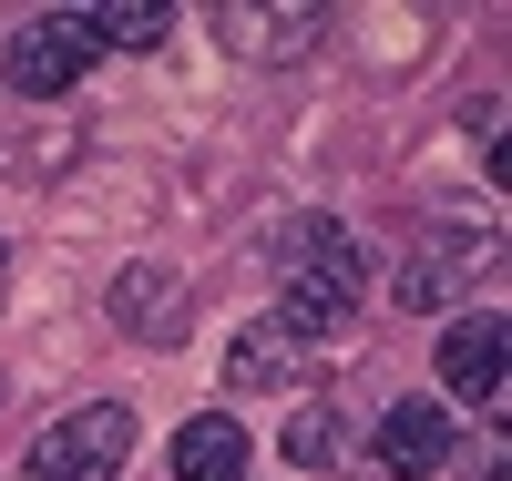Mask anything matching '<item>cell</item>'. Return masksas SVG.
<instances>
[{
	"label": "cell",
	"instance_id": "6da1fadb",
	"mask_svg": "<svg viewBox=\"0 0 512 481\" xmlns=\"http://www.w3.org/2000/svg\"><path fill=\"white\" fill-rule=\"evenodd\" d=\"M369 308V246L338 226V215H308L287 246H277V328L297 338H328V328H349Z\"/></svg>",
	"mask_w": 512,
	"mask_h": 481
},
{
	"label": "cell",
	"instance_id": "7a4b0ae2",
	"mask_svg": "<svg viewBox=\"0 0 512 481\" xmlns=\"http://www.w3.org/2000/svg\"><path fill=\"white\" fill-rule=\"evenodd\" d=\"M134 461V410L123 400H82L31 441V481H113Z\"/></svg>",
	"mask_w": 512,
	"mask_h": 481
},
{
	"label": "cell",
	"instance_id": "3957f363",
	"mask_svg": "<svg viewBox=\"0 0 512 481\" xmlns=\"http://www.w3.org/2000/svg\"><path fill=\"white\" fill-rule=\"evenodd\" d=\"M82 72H93V31H82V11H31V21H11V41H0V82L31 93V103L72 93Z\"/></svg>",
	"mask_w": 512,
	"mask_h": 481
},
{
	"label": "cell",
	"instance_id": "277c9868",
	"mask_svg": "<svg viewBox=\"0 0 512 481\" xmlns=\"http://www.w3.org/2000/svg\"><path fill=\"white\" fill-rule=\"evenodd\" d=\"M451 471V410L441 400H390L369 430V481H431Z\"/></svg>",
	"mask_w": 512,
	"mask_h": 481
},
{
	"label": "cell",
	"instance_id": "5b68a950",
	"mask_svg": "<svg viewBox=\"0 0 512 481\" xmlns=\"http://www.w3.org/2000/svg\"><path fill=\"white\" fill-rule=\"evenodd\" d=\"M482 256H492V226H420V246L390 267V287L410 297V308H441V297L472 277Z\"/></svg>",
	"mask_w": 512,
	"mask_h": 481
},
{
	"label": "cell",
	"instance_id": "8992f818",
	"mask_svg": "<svg viewBox=\"0 0 512 481\" xmlns=\"http://www.w3.org/2000/svg\"><path fill=\"white\" fill-rule=\"evenodd\" d=\"M216 41L246 52V62H297V52L318 41V11H308V0H226V11H216Z\"/></svg>",
	"mask_w": 512,
	"mask_h": 481
},
{
	"label": "cell",
	"instance_id": "52a82bcc",
	"mask_svg": "<svg viewBox=\"0 0 512 481\" xmlns=\"http://www.w3.org/2000/svg\"><path fill=\"white\" fill-rule=\"evenodd\" d=\"M502 359H512V328L482 308V318H461V328H441V389H461V400H502Z\"/></svg>",
	"mask_w": 512,
	"mask_h": 481
},
{
	"label": "cell",
	"instance_id": "ba28073f",
	"mask_svg": "<svg viewBox=\"0 0 512 481\" xmlns=\"http://www.w3.org/2000/svg\"><path fill=\"white\" fill-rule=\"evenodd\" d=\"M308 379V338L277 328V318H246L226 338V389H297Z\"/></svg>",
	"mask_w": 512,
	"mask_h": 481
},
{
	"label": "cell",
	"instance_id": "9c48e42d",
	"mask_svg": "<svg viewBox=\"0 0 512 481\" xmlns=\"http://www.w3.org/2000/svg\"><path fill=\"white\" fill-rule=\"evenodd\" d=\"M175 481H246V430L226 410H205L175 430Z\"/></svg>",
	"mask_w": 512,
	"mask_h": 481
},
{
	"label": "cell",
	"instance_id": "30bf717a",
	"mask_svg": "<svg viewBox=\"0 0 512 481\" xmlns=\"http://www.w3.org/2000/svg\"><path fill=\"white\" fill-rule=\"evenodd\" d=\"M113 318H123V338H154V348H164V338L185 328V308H175V277H144V267H134V277L113 287Z\"/></svg>",
	"mask_w": 512,
	"mask_h": 481
},
{
	"label": "cell",
	"instance_id": "8fae6325",
	"mask_svg": "<svg viewBox=\"0 0 512 481\" xmlns=\"http://www.w3.org/2000/svg\"><path fill=\"white\" fill-rule=\"evenodd\" d=\"M82 31H93V52H154L175 31V11L164 0H113V11H82Z\"/></svg>",
	"mask_w": 512,
	"mask_h": 481
},
{
	"label": "cell",
	"instance_id": "7c38bea8",
	"mask_svg": "<svg viewBox=\"0 0 512 481\" xmlns=\"http://www.w3.org/2000/svg\"><path fill=\"white\" fill-rule=\"evenodd\" d=\"M328 451H338V420H328V410L308 400V410H297V420H287V461H297V471H318Z\"/></svg>",
	"mask_w": 512,
	"mask_h": 481
},
{
	"label": "cell",
	"instance_id": "4fadbf2b",
	"mask_svg": "<svg viewBox=\"0 0 512 481\" xmlns=\"http://www.w3.org/2000/svg\"><path fill=\"white\" fill-rule=\"evenodd\" d=\"M0 297H11V246H0Z\"/></svg>",
	"mask_w": 512,
	"mask_h": 481
}]
</instances>
